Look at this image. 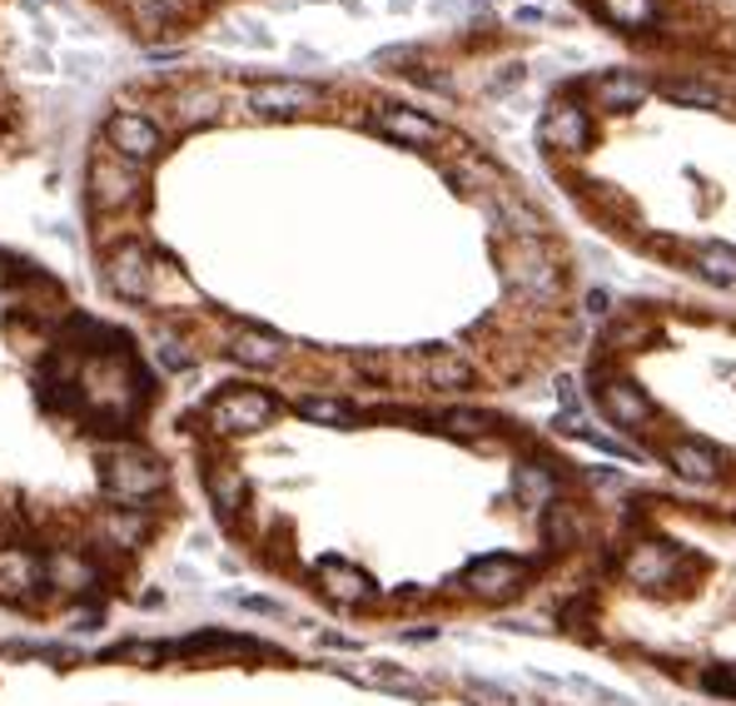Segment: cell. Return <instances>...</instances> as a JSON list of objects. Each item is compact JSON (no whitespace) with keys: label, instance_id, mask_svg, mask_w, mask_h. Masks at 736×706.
<instances>
[{"label":"cell","instance_id":"cell-8","mask_svg":"<svg viewBox=\"0 0 736 706\" xmlns=\"http://www.w3.org/2000/svg\"><path fill=\"white\" fill-rule=\"evenodd\" d=\"M105 284L125 304H149L155 298V249L149 239H120L105 254Z\"/></svg>","mask_w":736,"mask_h":706},{"label":"cell","instance_id":"cell-21","mask_svg":"<svg viewBox=\"0 0 736 706\" xmlns=\"http://www.w3.org/2000/svg\"><path fill=\"white\" fill-rule=\"evenodd\" d=\"M100 532L115 542V548H140V538H145L140 508H115V512H105V518H100Z\"/></svg>","mask_w":736,"mask_h":706},{"label":"cell","instance_id":"cell-14","mask_svg":"<svg viewBox=\"0 0 736 706\" xmlns=\"http://www.w3.org/2000/svg\"><path fill=\"white\" fill-rule=\"evenodd\" d=\"M314 577H318V592H324L328 602H338V607H369V602H379V587H373V577L359 562H349V558H318Z\"/></svg>","mask_w":736,"mask_h":706},{"label":"cell","instance_id":"cell-13","mask_svg":"<svg viewBox=\"0 0 736 706\" xmlns=\"http://www.w3.org/2000/svg\"><path fill=\"white\" fill-rule=\"evenodd\" d=\"M224 353H229L239 369H279L294 353V344L279 334V329H259V324H234L224 334Z\"/></svg>","mask_w":736,"mask_h":706},{"label":"cell","instance_id":"cell-6","mask_svg":"<svg viewBox=\"0 0 736 706\" xmlns=\"http://www.w3.org/2000/svg\"><path fill=\"white\" fill-rule=\"evenodd\" d=\"M691 567L697 562H691L687 548L663 542V538H642V542H632V548L622 552L617 572H622L632 587H642V592H677V587L691 577Z\"/></svg>","mask_w":736,"mask_h":706},{"label":"cell","instance_id":"cell-15","mask_svg":"<svg viewBox=\"0 0 736 706\" xmlns=\"http://www.w3.org/2000/svg\"><path fill=\"white\" fill-rule=\"evenodd\" d=\"M169 657H189V661H205V657H269V647L254 637H234V633H195L185 641H169Z\"/></svg>","mask_w":736,"mask_h":706},{"label":"cell","instance_id":"cell-20","mask_svg":"<svg viewBox=\"0 0 736 706\" xmlns=\"http://www.w3.org/2000/svg\"><path fill=\"white\" fill-rule=\"evenodd\" d=\"M542 542H548L552 552H572L578 548V538H582V518H578V508L572 502H552L548 512H542Z\"/></svg>","mask_w":736,"mask_h":706},{"label":"cell","instance_id":"cell-11","mask_svg":"<svg viewBox=\"0 0 736 706\" xmlns=\"http://www.w3.org/2000/svg\"><path fill=\"white\" fill-rule=\"evenodd\" d=\"M40 587H46V558H36L30 548H16V542H0V602L36 607Z\"/></svg>","mask_w":736,"mask_h":706},{"label":"cell","instance_id":"cell-7","mask_svg":"<svg viewBox=\"0 0 736 706\" xmlns=\"http://www.w3.org/2000/svg\"><path fill=\"white\" fill-rule=\"evenodd\" d=\"M657 458L671 468L677 478H687V483H697V488H717V483H727V468H732V458L722 453L712 438H691V433H667V438H657V443H647Z\"/></svg>","mask_w":736,"mask_h":706},{"label":"cell","instance_id":"cell-1","mask_svg":"<svg viewBox=\"0 0 736 706\" xmlns=\"http://www.w3.org/2000/svg\"><path fill=\"white\" fill-rule=\"evenodd\" d=\"M532 149L568 205L647 264L736 294V85L612 56L548 75Z\"/></svg>","mask_w":736,"mask_h":706},{"label":"cell","instance_id":"cell-5","mask_svg":"<svg viewBox=\"0 0 736 706\" xmlns=\"http://www.w3.org/2000/svg\"><path fill=\"white\" fill-rule=\"evenodd\" d=\"M284 413V403L269 389H249V383H229L205 403V428L215 438H249L264 433Z\"/></svg>","mask_w":736,"mask_h":706},{"label":"cell","instance_id":"cell-2","mask_svg":"<svg viewBox=\"0 0 736 706\" xmlns=\"http://www.w3.org/2000/svg\"><path fill=\"white\" fill-rule=\"evenodd\" d=\"M562 10L617 56L736 85V0H562Z\"/></svg>","mask_w":736,"mask_h":706},{"label":"cell","instance_id":"cell-4","mask_svg":"<svg viewBox=\"0 0 736 706\" xmlns=\"http://www.w3.org/2000/svg\"><path fill=\"white\" fill-rule=\"evenodd\" d=\"M85 199H90L95 214L140 209L149 199V165H135V159L115 155V149L100 140L90 155V165H85Z\"/></svg>","mask_w":736,"mask_h":706},{"label":"cell","instance_id":"cell-12","mask_svg":"<svg viewBox=\"0 0 736 706\" xmlns=\"http://www.w3.org/2000/svg\"><path fill=\"white\" fill-rule=\"evenodd\" d=\"M513 502L518 508H532V512H548L552 502H562V478H558V463L552 458H542L538 448H528V453H518L513 463Z\"/></svg>","mask_w":736,"mask_h":706},{"label":"cell","instance_id":"cell-17","mask_svg":"<svg viewBox=\"0 0 736 706\" xmlns=\"http://www.w3.org/2000/svg\"><path fill=\"white\" fill-rule=\"evenodd\" d=\"M205 493H209V502H215L219 518L234 522L244 512V502H249V478H244L234 463H209L205 468Z\"/></svg>","mask_w":736,"mask_h":706},{"label":"cell","instance_id":"cell-10","mask_svg":"<svg viewBox=\"0 0 736 706\" xmlns=\"http://www.w3.org/2000/svg\"><path fill=\"white\" fill-rule=\"evenodd\" d=\"M105 145L115 149V155L135 159V165H155V159H165V125L155 120V115L145 110H115L110 120H105Z\"/></svg>","mask_w":736,"mask_h":706},{"label":"cell","instance_id":"cell-3","mask_svg":"<svg viewBox=\"0 0 736 706\" xmlns=\"http://www.w3.org/2000/svg\"><path fill=\"white\" fill-rule=\"evenodd\" d=\"M169 483L165 458H155L140 443H115L100 453V488L120 508H145L149 498H159Z\"/></svg>","mask_w":736,"mask_h":706},{"label":"cell","instance_id":"cell-19","mask_svg":"<svg viewBox=\"0 0 736 706\" xmlns=\"http://www.w3.org/2000/svg\"><path fill=\"white\" fill-rule=\"evenodd\" d=\"M349 682H359V687H379V692H399V697H429V687H423L419 677H409L403 667H389V661H364V667H338Z\"/></svg>","mask_w":736,"mask_h":706},{"label":"cell","instance_id":"cell-16","mask_svg":"<svg viewBox=\"0 0 736 706\" xmlns=\"http://www.w3.org/2000/svg\"><path fill=\"white\" fill-rule=\"evenodd\" d=\"M40 558H46V587H56V592L80 597V592H90V587L100 582L95 562L80 558L75 548H50V552H40Z\"/></svg>","mask_w":736,"mask_h":706},{"label":"cell","instance_id":"cell-22","mask_svg":"<svg viewBox=\"0 0 736 706\" xmlns=\"http://www.w3.org/2000/svg\"><path fill=\"white\" fill-rule=\"evenodd\" d=\"M697 682H701V692H712V697L736 702V667H707Z\"/></svg>","mask_w":736,"mask_h":706},{"label":"cell","instance_id":"cell-9","mask_svg":"<svg viewBox=\"0 0 736 706\" xmlns=\"http://www.w3.org/2000/svg\"><path fill=\"white\" fill-rule=\"evenodd\" d=\"M532 567L513 558V552H483L463 567V592L478 597V602H513V597L528 587Z\"/></svg>","mask_w":736,"mask_h":706},{"label":"cell","instance_id":"cell-18","mask_svg":"<svg viewBox=\"0 0 736 706\" xmlns=\"http://www.w3.org/2000/svg\"><path fill=\"white\" fill-rule=\"evenodd\" d=\"M294 413L304 423H318V428H359L364 423V409L338 399V393H304V399H294Z\"/></svg>","mask_w":736,"mask_h":706},{"label":"cell","instance_id":"cell-23","mask_svg":"<svg viewBox=\"0 0 736 706\" xmlns=\"http://www.w3.org/2000/svg\"><path fill=\"white\" fill-rule=\"evenodd\" d=\"M249 612H269V617H279V602H269V597H239Z\"/></svg>","mask_w":736,"mask_h":706}]
</instances>
